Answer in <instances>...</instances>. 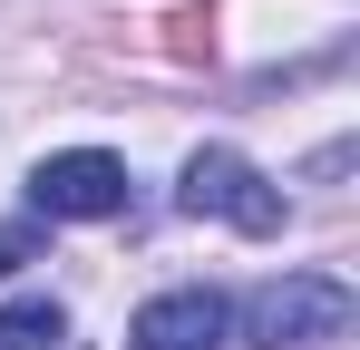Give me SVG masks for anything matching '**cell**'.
Instances as JSON below:
<instances>
[{
  "instance_id": "obj_1",
  "label": "cell",
  "mask_w": 360,
  "mask_h": 350,
  "mask_svg": "<svg viewBox=\"0 0 360 350\" xmlns=\"http://www.w3.org/2000/svg\"><path fill=\"white\" fill-rule=\"evenodd\" d=\"M360 321V302L341 273H283V283H263L243 302V331L253 350H341Z\"/></svg>"
},
{
  "instance_id": "obj_2",
  "label": "cell",
  "mask_w": 360,
  "mask_h": 350,
  "mask_svg": "<svg viewBox=\"0 0 360 350\" xmlns=\"http://www.w3.org/2000/svg\"><path fill=\"white\" fill-rule=\"evenodd\" d=\"M176 205H185V214H224L234 233H283V195L263 185V166H243L234 146H195Z\"/></svg>"
},
{
  "instance_id": "obj_3",
  "label": "cell",
  "mask_w": 360,
  "mask_h": 350,
  "mask_svg": "<svg viewBox=\"0 0 360 350\" xmlns=\"http://www.w3.org/2000/svg\"><path fill=\"white\" fill-rule=\"evenodd\" d=\"M30 205L49 224H98V214H127V166L108 146H68V156H39L30 166Z\"/></svg>"
},
{
  "instance_id": "obj_4",
  "label": "cell",
  "mask_w": 360,
  "mask_h": 350,
  "mask_svg": "<svg viewBox=\"0 0 360 350\" xmlns=\"http://www.w3.org/2000/svg\"><path fill=\"white\" fill-rule=\"evenodd\" d=\"M224 331H234V302L214 283H185V292H156L127 321V350H224Z\"/></svg>"
},
{
  "instance_id": "obj_5",
  "label": "cell",
  "mask_w": 360,
  "mask_h": 350,
  "mask_svg": "<svg viewBox=\"0 0 360 350\" xmlns=\"http://www.w3.org/2000/svg\"><path fill=\"white\" fill-rule=\"evenodd\" d=\"M59 341H68V311L49 302V292H39V302H10V311H0V350H59Z\"/></svg>"
},
{
  "instance_id": "obj_6",
  "label": "cell",
  "mask_w": 360,
  "mask_h": 350,
  "mask_svg": "<svg viewBox=\"0 0 360 350\" xmlns=\"http://www.w3.org/2000/svg\"><path fill=\"white\" fill-rule=\"evenodd\" d=\"M20 263H39V233H30V224H0V273H20Z\"/></svg>"
}]
</instances>
